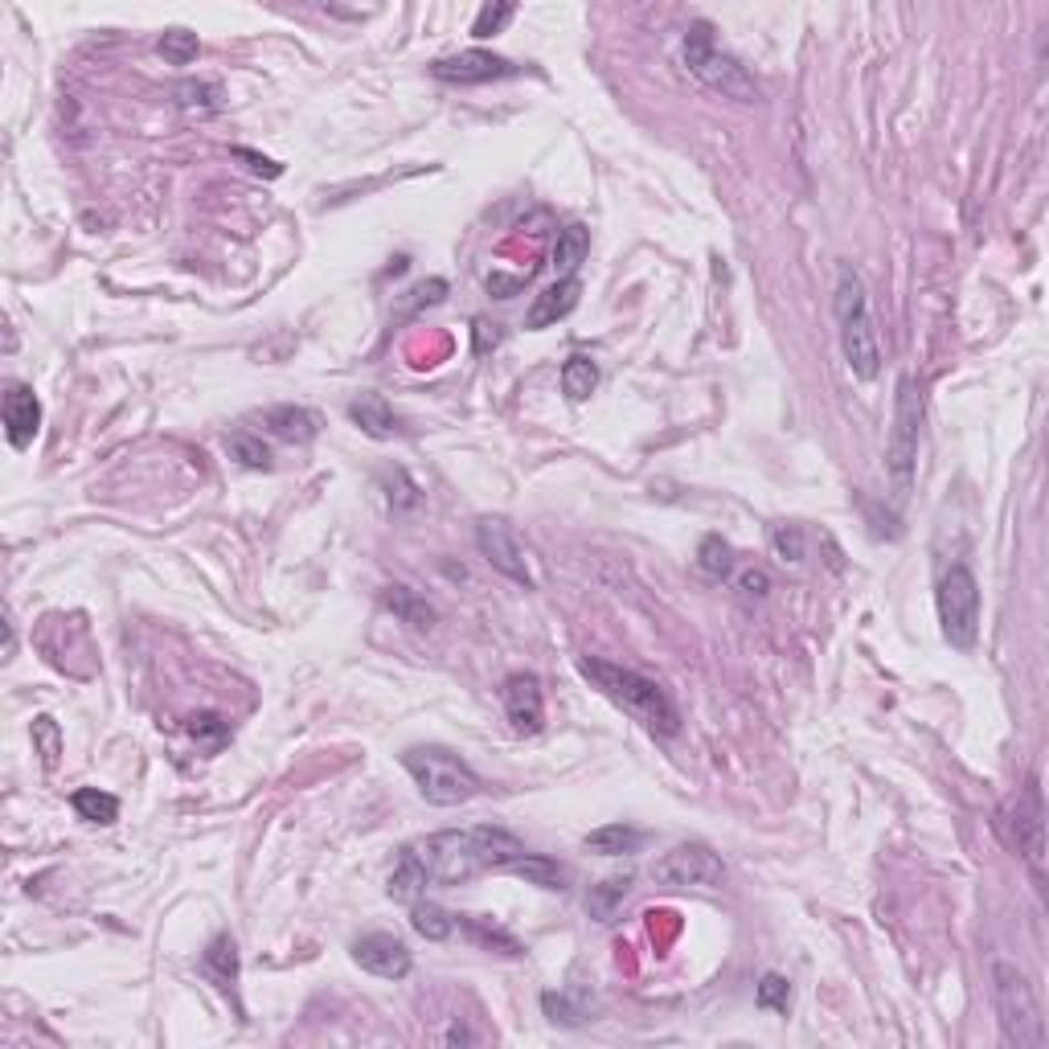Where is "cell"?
I'll list each match as a JSON object with an SVG mask.
<instances>
[{
	"instance_id": "cell-1",
	"label": "cell",
	"mask_w": 1049,
	"mask_h": 1049,
	"mask_svg": "<svg viewBox=\"0 0 1049 1049\" xmlns=\"http://www.w3.org/2000/svg\"><path fill=\"white\" fill-rule=\"evenodd\" d=\"M427 877L439 886H460L472 877L489 874V869H513V865L529 853L509 828H492V824H475V828H447V833H431L427 841L410 845Z\"/></svg>"
},
{
	"instance_id": "cell-2",
	"label": "cell",
	"mask_w": 1049,
	"mask_h": 1049,
	"mask_svg": "<svg viewBox=\"0 0 1049 1049\" xmlns=\"http://www.w3.org/2000/svg\"><path fill=\"white\" fill-rule=\"evenodd\" d=\"M578 673L587 676L607 702H616L623 714L644 721L652 734L673 738V734L681 730V714H676L673 697H668L652 676L635 673V668H623V664H611L603 661V656H582V661H578Z\"/></svg>"
},
{
	"instance_id": "cell-3",
	"label": "cell",
	"mask_w": 1049,
	"mask_h": 1049,
	"mask_svg": "<svg viewBox=\"0 0 1049 1049\" xmlns=\"http://www.w3.org/2000/svg\"><path fill=\"white\" fill-rule=\"evenodd\" d=\"M833 317L841 332V353H845L848 374L857 382H874L881 374V341L869 312V291L865 279L848 263L836 267V291H833Z\"/></svg>"
},
{
	"instance_id": "cell-4",
	"label": "cell",
	"mask_w": 1049,
	"mask_h": 1049,
	"mask_svg": "<svg viewBox=\"0 0 1049 1049\" xmlns=\"http://www.w3.org/2000/svg\"><path fill=\"white\" fill-rule=\"evenodd\" d=\"M992 1005H996V1020H1000V1034H1005L1008 1046H1046V1017L1037 1005V992L1013 960H992Z\"/></svg>"
},
{
	"instance_id": "cell-5",
	"label": "cell",
	"mask_w": 1049,
	"mask_h": 1049,
	"mask_svg": "<svg viewBox=\"0 0 1049 1049\" xmlns=\"http://www.w3.org/2000/svg\"><path fill=\"white\" fill-rule=\"evenodd\" d=\"M681 50H685V66H689V74L702 87H709L714 95L734 103H759V83L750 78L742 62L714 42V25L709 21H693Z\"/></svg>"
},
{
	"instance_id": "cell-6",
	"label": "cell",
	"mask_w": 1049,
	"mask_h": 1049,
	"mask_svg": "<svg viewBox=\"0 0 1049 1049\" xmlns=\"http://www.w3.org/2000/svg\"><path fill=\"white\" fill-rule=\"evenodd\" d=\"M919 431H922V394L914 377H898V398H893V427L886 439V475H890L893 504L910 501L914 472H919Z\"/></svg>"
},
{
	"instance_id": "cell-7",
	"label": "cell",
	"mask_w": 1049,
	"mask_h": 1049,
	"mask_svg": "<svg viewBox=\"0 0 1049 1049\" xmlns=\"http://www.w3.org/2000/svg\"><path fill=\"white\" fill-rule=\"evenodd\" d=\"M403 767L418 783L422 800L435 807L468 804L475 791H480V779H475L472 767L443 747H410L403 754Z\"/></svg>"
},
{
	"instance_id": "cell-8",
	"label": "cell",
	"mask_w": 1049,
	"mask_h": 1049,
	"mask_svg": "<svg viewBox=\"0 0 1049 1049\" xmlns=\"http://www.w3.org/2000/svg\"><path fill=\"white\" fill-rule=\"evenodd\" d=\"M934 607H939L943 640H948L955 652H972L980 640V582L963 561H955L948 575L939 578Z\"/></svg>"
},
{
	"instance_id": "cell-9",
	"label": "cell",
	"mask_w": 1049,
	"mask_h": 1049,
	"mask_svg": "<svg viewBox=\"0 0 1049 1049\" xmlns=\"http://www.w3.org/2000/svg\"><path fill=\"white\" fill-rule=\"evenodd\" d=\"M652 877L661 886H673V890H689V886L693 890H718V886H726V865L709 845L685 841L652 865Z\"/></svg>"
},
{
	"instance_id": "cell-10",
	"label": "cell",
	"mask_w": 1049,
	"mask_h": 1049,
	"mask_svg": "<svg viewBox=\"0 0 1049 1049\" xmlns=\"http://www.w3.org/2000/svg\"><path fill=\"white\" fill-rule=\"evenodd\" d=\"M1008 824H1013V841L1025 853V861L1034 869V877L1041 881V869H1046V807H1041V788L1037 779L1025 783V791L1017 795V804L1008 812Z\"/></svg>"
},
{
	"instance_id": "cell-11",
	"label": "cell",
	"mask_w": 1049,
	"mask_h": 1049,
	"mask_svg": "<svg viewBox=\"0 0 1049 1049\" xmlns=\"http://www.w3.org/2000/svg\"><path fill=\"white\" fill-rule=\"evenodd\" d=\"M475 542H480V554L489 558L492 570H501L504 578H513L521 587H533L529 575V561H525V546H521L517 529L501 517H484L475 525Z\"/></svg>"
},
{
	"instance_id": "cell-12",
	"label": "cell",
	"mask_w": 1049,
	"mask_h": 1049,
	"mask_svg": "<svg viewBox=\"0 0 1049 1049\" xmlns=\"http://www.w3.org/2000/svg\"><path fill=\"white\" fill-rule=\"evenodd\" d=\"M431 74L439 83H451V87H475V83H492V78L517 74V66L501 58V54H489V50H460L451 58H435Z\"/></svg>"
},
{
	"instance_id": "cell-13",
	"label": "cell",
	"mask_w": 1049,
	"mask_h": 1049,
	"mask_svg": "<svg viewBox=\"0 0 1049 1049\" xmlns=\"http://www.w3.org/2000/svg\"><path fill=\"white\" fill-rule=\"evenodd\" d=\"M504 714L513 721L517 734H537L546 721V697H542V681L533 673H513L501 685Z\"/></svg>"
},
{
	"instance_id": "cell-14",
	"label": "cell",
	"mask_w": 1049,
	"mask_h": 1049,
	"mask_svg": "<svg viewBox=\"0 0 1049 1049\" xmlns=\"http://www.w3.org/2000/svg\"><path fill=\"white\" fill-rule=\"evenodd\" d=\"M353 960H357V967H365L370 976H382V980H403L410 976V948H406L403 939H394V934H365V939H357L353 943Z\"/></svg>"
},
{
	"instance_id": "cell-15",
	"label": "cell",
	"mask_w": 1049,
	"mask_h": 1049,
	"mask_svg": "<svg viewBox=\"0 0 1049 1049\" xmlns=\"http://www.w3.org/2000/svg\"><path fill=\"white\" fill-rule=\"evenodd\" d=\"M0 415H4V435H9V443L17 451H25L38 439V431H42V403H38V394L25 382H9Z\"/></svg>"
},
{
	"instance_id": "cell-16",
	"label": "cell",
	"mask_w": 1049,
	"mask_h": 1049,
	"mask_svg": "<svg viewBox=\"0 0 1049 1049\" xmlns=\"http://www.w3.org/2000/svg\"><path fill=\"white\" fill-rule=\"evenodd\" d=\"M578 296H582L578 275H575V279H558L554 288L537 291V296H533L529 317H525V329H549V324H558L561 317H570V312H575Z\"/></svg>"
},
{
	"instance_id": "cell-17",
	"label": "cell",
	"mask_w": 1049,
	"mask_h": 1049,
	"mask_svg": "<svg viewBox=\"0 0 1049 1049\" xmlns=\"http://www.w3.org/2000/svg\"><path fill=\"white\" fill-rule=\"evenodd\" d=\"M263 427L283 443L303 447L320 435V418L308 406H271V410H263Z\"/></svg>"
},
{
	"instance_id": "cell-18",
	"label": "cell",
	"mask_w": 1049,
	"mask_h": 1049,
	"mask_svg": "<svg viewBox=\"0 0 1049 1049\" xmlns=\"http://www.w3.org/2000/svg\"><path fill=\"white\" fill-rule=\"evenodd\" d=\"M349 418H353L365 435H374V439H394V435H398L394 406H389L382 394H374V389H365V394H357V398L349 403Z\"/></svg>"
},
{
	"instance_id": "cell-19",
	"label": "cell",
	"mask_w": 1049,
	"mask_h": 1049,
	"mask_svg": "<svg viewBox=\"0 0 1049 1049\" xmlns=\"http://www.w3.org/2000/svg\"><path fill=\"white\" fill-rule=\"evenodd\" d=\"M590 250V231L582 222H570L558 231V246H554V275L558 279H575L578 263L587 259Z\"/></svg>"
},
{
	"instance_id": "cell-20",
	"label": "cell",
	"mask_w": 1049,
	"mask_h": 1049,
	"mask_svg": "<svg viewBox=\"0 0 1049 1049\" xmlns=\"http://www.w3.org/2000/svg\"><path fill=\"white\" fill-rule=\"evenodd\" d=\"M202 972H205L210 980H214L217 988H226V992L234 988V980H238V948H234L231 934H217L214 943L205 948Z\"/></svg>"
},
{
	"instance_id": "cell-21",
	"label": "cell",
	"mask_w": 1049,
	"mask_h": 1049,
	"mask_svg": "<svg viewBox=\"0 0 1049 1049\" xmlns=\"http://www.w3.org/2000/svg\"><path fill=\"white\" fill-rule=\"evenodd\" d=\"M582 845H587L590 853H599V857H623V853H635V848L644 845V833L632 828V824H603V828L587 833Z\"/></svg>"
},
{
	"instance_id": "cell-22",
	"label": "cell",
	"mask_w": 1049,
	"mask_h": 1049,
	"mask_svg": "<svg viewBox=\"0 0 1049 1049\" xmlns=\"http://www.w3.org/2000/svg\"><path fill=\"white\" fill-rule=\"evenodd\" d=\"M382 599H386L389 611L403 619V623H410L415 632H427V628L435 623V607L427 603V599H422L418 590H410V587H386V595H382Z\"/></svg>"
},
{
	"instance_id": "cell-23",
	"label": "cell",
	"mask_w": 1049,
	"mask_h": 1049,
	"mask_svg": "<svg viewBox=\"0 0 1049 1049\" xmlns=\"http://www.w3.org/2000/svg\"><path fill=\"white\" fill-rule=\"evenodd\" d=\"M427 881H431V877H427L422 861H418L410 848H403V857H398V869L389 874V886H386V890H389V898H394V902H418V893L427 890Z\"/></svg>"
},
{
	"instance_id": "cell-24",
	"label": "cell",
	"mask_w": 1049,
	"mask_h": 1049,
	"mask_svg": "<svg viewBox=\"0 0 1049 1049\" xmlns=\"http://www.w3.org/2000/svg\"><path fill=\"white\" fill-rule=\"evenodd\" d=\"M595 389H599V365L590 357H582V353H575V357L561 365V394H566L570 403H587Z\"/></svg>"
},
{
	"instance_id": "cell-25",
	"label": "cell",
	"mask_w": 1049,
	"mask_h": 1049,
	"mask_svg": "<svg viewBox=\"0 0 1049 1049\" xmlns=\"http://www.w3.org/2000/svg\"><path fill=\"white\" fill-rule=\"evenodd\" d=\"M628 893H632V877H628V874H623V877H607V881H599V886H590V893H587L590 919L611 922Z\"/></svg>"
},
{
	"instance_id": "cell-26",
	"label": "cell",
	"mask_w": 1049,
	"mask_h": 1049,
	"mask_svg": "<svg viewBox=\"0 0 1049 1049\" xmlns=\"http://www.w3.org/2000/svg\"><path fill=\"white\" fill-rule=\"evenodd\" d=\"M410 927H415L422 939L443 943V939L456 934V914H447L443 906H435V902H410Z\"/></svg>"
},
{
	"instance_id": "cell-27",
	"label": "cell",
	"mask_w": 1049,
	"mask_h": 1049,
	"mask_svg": "<svg viewBox=\"0 0 1049 1049\" xmlns=\"http://www.w3.org/2000/svg\"><path fill=\"white\" fill-rule=\"evenodd\" d=\"M173 95L181 111H197V116H214V111L226 107V90L217 87V83H202V78H197V83H181Z\"/></svg>"
},
{
	"instance_id": "cell-28",
	"label": "cell",
	"mask_w": 1049,
	"mask_h": 1049,
	"mask_svg": "<svg viewBox=\"0 0 1049 1049\" xmlns=\"http://www.w3.org/2000/svg\"><path fill=\"white\" fill-rule=\"evenodd\" d=\"M513 869H517L525 881L542 886V890H566V881H570V869H566V865H558L554 857H537V853H525Z\"/></svg>"
},
{
	"instance_id": "cell-29",
	"label": "cell",
	"mask_w": 1049,
	"mask_h": 1049,
	"mask_svg": "<svg viewBox=\"0 0 1049 1049\" xmlns=\"http://www.w3.org/2000/svg\"><path fill=\"white\" fill-rule=\"evenodd\" d=\"M71 807L83 820H90V824H116L119 820V800L99 788H78L71 795Z\"/></svg>"
},
{
	"instance_id": "cell-30",
	"label": "cell",
	"mask_w": 1049,
	"mask_h": 1049,
	"mask_svg": "<svg viewBox=\"0 0 1049 1049\" xmlns=\"http://www.w3.org/2000/svg\"><path fill=\"white\" fill-rule=\"evenodd\" d=\"M697 570H702L705 578H714V582H721V578L734 575V549L730 542H721L718 533H709L702 542V549H697Z\"/></svg>"
},
{
	"instance_id": "cell-31",
	"label": "cell",
	"mask_w": 1049,
	"mask_h": 1049,
	"mask_svg": "<svg viewBox=\"0 0 1049 1049\" xmlns=\"http://www.w3.org/2000/svg\"><path fill=\"white\" fill-rule=\"evenodd\" d=\"M226 451H231V460H238L243 468H255V472H267V468H271V451H267V443H263L259 435L234 431L231 439H226Z\"/></svg>"
},
{
	"instance_id": "cell-32",
	"label": "cell",
	"mask_w": 1049,
	"mask_h": 1049,
	"mask_svg": "<svg viewBox=\"0 0 1049 1049\" xmlns=\"http://www.w3.org/2000/svg\"><path fill=\"white\" fill-rule=\"evenodd\" d=\"M157 50H160V58H164V62H173V66H189V62L197 58L202 42H197V33H189V30H169L157 42Z\"/></svg>"
},
{
	"instance_id": "cell-33",
	"label": "cell",
	"mask_w": 1049,
	"mask_h": 1049,
	"mask_svg": "<svg viewBox=\"0 0 1049 1049\" xmlns=\"http://www.w3.org/2000/svg\"><path fill=\"white\" fill-rule=\"evenodd\" d=\"M33 747H38V754H42V767L45 771H54L58 767V754H62V730L54 718H33Z\"/></svg>"
},
{
	"instance_id": "cell-34",
	"label": "cell",
	"mask_w": 1049,
	"mask_h": 1049,
	"mask_svg": "<svg viewBox=\"0 0 1049 1049\" xmlns=\"http://www.w3.org/2000/svg\"><path fill=\"white\" fill-rule=\"evenodd\" d=\"M517 17V4H509V0H496V4H484L480 13H475V21H472V38H492V33H501L509 21Z\"/></svg>"
},
{
	"instance_id": "cell-35",
	"label": "cell",
	"mask_w": 1049,
	"mask_h": 1049,
	"mask_svg": "<svg viewBox=\"0 0 1049 1049\" xmlns=\"http://www.w3.org/2000/svg\"><path fill=\"white\" fill-rule=\"evenodd\" d=\"M771 549H775L779 558L791 561V566H800L804 561V529L800 525H771Z\"/></svg>"
},
{
	"instance_id": "cell-36",
	"label": "cell",
	"mask_w": 1049,
	"mask_h": 1049,
	"mask_svg": "<svg viewBox=\"0 0 1049 1049\" xmlns=\"http://www.w3.org/2000/svg\"><path fill=\"white\" fill-rule=\"evenodd\" d=\"M189 734L210 750H217L222 742H231V721H222L217 714H197V718H189Z\"/></svg>"
},
{
	"instance_id": "cell-37",
	"label": "cell",
	"mask_w": 1049,
	"mask_h": 1049,
	"mask_svg": "<svg viewBox=\"0 0 1049 1049\" xmlns=\"http://www.w3.org/2000/svg\"><path fill=\"white\" fill-rule=\"evenodd\" d=\"M754 1000H759V1008H767V1013H783L788 1008V1000H791V984L783 976H762V984H759V992H754Z\"/></svg>"
},
{
	"instance_id": "cell-38",
	"label": "cell",
	"mask_w": 1049,
	"mask_h": 1049,
	"mask_svg": "<svg viewBox=\"0 0 1049 1049\" xmlns=\"http://www.w3.org/2000/svg\"><path fill=\"white\" fill-rule=\"evenodd\" d=\"M542 1008L549 1013L554 1025H558V1020L561 1025H582V1020H587V1013H582L578 1005H570L566 996H558V992H546V996H542Z\"/></svg>"
},
{
	"instance_id": "cell-39",
	"label": "cell",
	"mask_w": 1049,
	"mask_h": 1049,
	"mask_svg": "<svg viewBox=\"0 0 1049 1049\" xmlns=\"http://www.w3.org/2000/svg\"><path fill=\"white\" fill-rule=\"evenodd\" d=\"M738 590H742L747 599H762V595L771 590V578H767V570H742V575H738Z\"/></svg>"
},
{
	"instance_id": "cell-40",
	"label": "cell",
	"mask_w": 1049,
	"mask_h": 1049,
	"mask_svg": "<svg viewBox=\"0 0 1049 1049\" xmlns=\"http://www.w3.org/2000/svg\"><path fill=\"white\" fill-rule=\"evenodd\" d=\"M234 157L246 160V169H250V173H259V176H279V173H283L275 160L259 157V152H250V148H234Z\"/></svg>"
},
{
	"instance_id": "cell-41",
	"label": "cell",
	"mask_w": 1049,
	"mask_h": 1049,
	"mask_svg": "<svg viewBox=\"0 0 1049 1049\" xmlns=\"http://www.w3.org/2000/svg\"><path fill=\"white\" fill-rule=\"evenodd\" d=\"M443 1041H447V1046H456V1041H472V1034H468V1029H463V1025H451V1029H447V1037H443Z\"/></svg>"
}]
</instances>
